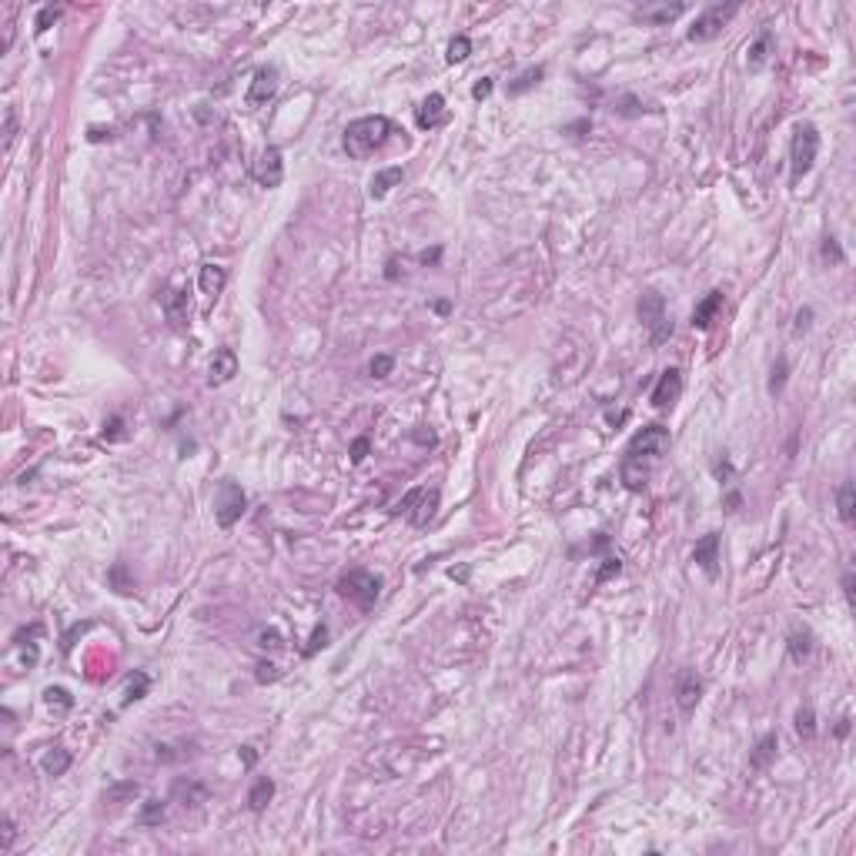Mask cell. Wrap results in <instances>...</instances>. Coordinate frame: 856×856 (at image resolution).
<instances>
[{
    "label": "cell",
    "instance_id": "obj_42",
    "mask_svg": "<svg viewBox=\"0 0 856 856\" xmlns=\"http://www.w3.org/2000/svg\"><path fill=\"white\" fill-rule=\"evenodd\" d=\"M128 796H138V783H117V786H111V790L104 792L107 803H121V800H128Z\"/></svg>",
    "mask_w": 856,
    "mask_h": 856
},
{
    "label": "cell",
    "instance_id": "obj_32",
    "mask_svg": "<svg viewBox=\"0 0 856 856\" xmlns=\"http://www.w3.org/2000/svg\"><path fill=\"white\" fill-rule=\"evenodd\" d=\"M44 703L51 706V709H57V713H67V709H74V696L64 686H47L44 689Z\"/></svg>",
    "mask_w": 856,
    "mask_h": 856
},
{
    "label": "cell",
    "instance_id": "obj_14",
    "mask_svg": "<svg viewBox=\"0 0 856 856\" xmlns=\"http://www.w3.org/2000/svg\"><path fill=\"white\" fill-rule=\"evenodd\" d=\"M238 375V355L234 348H217L211 358V368H207V382L211 385H228Z\"/></svg>",
    "mask_w": 856,
    "mask_h": 856
},
{
    "label": "cell",
    "instance_id": "obj_12",
    "mask_svg": "<svg viewBox=\"0 0 856 856\" xmlns=\"http://www.w3.org/2000/svg\"><path fill=\"white\" fill-rule=\"evenodd\" d=\"M255 181L261 184V188H278V184L284 181V161H282V151H278V147H268V151L258 157Z\"/></svg>",
    "mask_w": 856,
    "mask_h": 856
},
{
    "label": "cell",
    "instance_id": "obj_27",
    "mask_svg": "<svg viewBox=\"0 0 856 856\" xmlns=\"http://www.w3.org/2000/svg\"><path fill=\"white\" fill-rule=\"evenodd\" d=\"M164 315L167 321L174 325V328H181L184 321H188V294L184 291H171L164 298Z\"/></svg>",
    "mask_w": 856,
    "mask_h": 856
},
{
    "label": "cell",
    "instance_id": "obj_13",
    "mask_svg": "<svg viewBox=\"0 0 856 856\" xmlns=\"http://www.w3.org/2000/svg\"><path fill=\"white\" fill-rule=\"evenodd\" d=\"M692 562L699 565L709 579H716L719 575V532H706L699 542H696V549H692Z\"/></svg>",
    "mask_w": 856,
    "mask_h": 856
},
{
    "label": "cell",
    "instance_id": "obj_41",
    "mask_svg": "<svg viewBox=\"0 0 856 856\" xmlns=\"http://www.w3.org/2000/svg\"><path fill=\"white\" fill-rule=\"evenodd\" d=\"M622 572V562H619V555H609V559H602L599 572H596V582H609V579H615V575Z\"/></svg>",
    "mask_w": 856,
    "mask_h": 856
},
{
    "label": "cell",
    "instance_id": "obj_5",
    "mask_svg": "<svg viewBox=\"0 0 856 856\" xmlns=\"http://www.w3.org/2000/svg\"><path fill=\"white\" fill-rule=\"evenodd\" d=\"M639 321L646 325L652 345H663L665 338L673 334V321H669V308H665V298L659 291H642L639 298Z\"/></svg>",
    "mask_w": 856,
    "mask_h": 856
},
{
    "label": "cell",
    "instance_id": "obj_46",
    "mask_svg": "<svg viewBox=\"0 0 856 856\" xmlns=\"http://www.w3.org/2000/svg\"><path fill=\"white\" fill-rule=\"evenodd\" d=\"M368 448H371V442L365 438V435H361V438H355V442H351V462H355V465H361V462L368 459Z\"/></svg>",
    "mask_w": 856,
    "mask_h": 856
},
{
    "label": "cell",
    "instance_id": "obj_33",
    "mask_svg": "<svg viewBox=\"0 0 856 856\" xmlns=\"http://www.w3.org/2000/svg\"><path fill=\"white\" fill-rule=\"evenodd\" d=\"M469 54H472V40L465 37V34H455V37H452V44H448V54H445L448 64H462Z\"/></svg>",
    "mask_w": 856,
    "mask_h": 856
},
{
    "label": "cell",
    "instance_id": "obj_19",
    "mask_svg": "<svg viewBox=\"0 0 856 856\" xmlns=\"http://www.w3.org/2000/svg\"><path fill=\"white\" fill-rule=\"evenodd\" d=\"M786 652H790L792 663H806L809 659V652H813V632L806 626H796L786 636Z\"/></svg>",
    "mask_w": 856,
    "mask_h": 856
},
{
    "label": "cell",
    "instance_id": "obj_37",
    "mask_svg": "<svg viewBox=\"0 0 856 856\" xmlns=\"http://www.w3.org/2000/svg\"><path fill=\"white\" fill-rule=\"evenodd\" d=\"M392 368H395V358H392V355H375L368 361V375H371V378H388V375H392Z\"/></svg>",
    "mask_w": 856,
    "mask_h": 856
},
{
    "label": "cell",
    "instance_id": "obj_40",
    "mask_svg": "<svg viewBox=\"0 0 856 856\" xmlns=\"http://www.w3.org/2000/svg\"><path fill=\"white\" fill-rule=\"evenodd\" d=\"M101 438L104 442H121V438H128V432H124V418H121V415L107 418L104 428H101Z\"/></svg>",
    "mask_w": 856,
    "mask_h": 856
},
{
    "label": "cell",
    "instance_id": "obj_45",
    "mask_svg": "<svg viewBox=\"0 0 856 856\" xmlns=\"http://www.w3.org/2000/svg\"><path fill=\"white\" fill-rule=\"evenodd\" d=\"M325 642H328V626H325V622H318V626H315V632H311V642L305 646V659H311V656H315V652H318Z\"/></svg>",
    "mask_w": 856,
    "mask_h": 856
},
{
    "label": "cell",
    "instance_id": "obj_53",
    "mask_svg": "<svg viewBox=\"0 0 856 856\" xmlns=\"http://www.w3.org/2000/svg\"><path fill=\"white\" fill-rule=\"evenodd\" d=\"M438 258H442V248H432V251H422V258H418V261H422V265H435Z\"/></svg>",
    "mask_w": 856,
    "mask_h": 856
},
{
    "label": "cell",
    "instance_id": "obj_10",
    "mask_svg": "<svg viewBox=\"0 0 856 856\" xmlns=\"http://www.w3.org/2000/svg\"><path fill=\"white\" fill-rule=\"evenodd\" d=\"M679 395H682V371L679 368H665L663 375H659V382H656V388H652V409H673L679 402Z\"/></svg>",
    "mask_w": 856,
    "mask_h": 856
},
{
    "label": "cell",
    "instance_id": "obj_11",
    "mask_svg": "<svg viewBox=\"0 0 856 856\" xmlns=\"http://www.w3.org/2000/svg\"><path fill=\"white\" fill-rule=\"evenodd\" d=\"M278 94V67H258L251 77V88H248V104L261 107Z\"/></svg>",
    "mask_w": 856,
    "mask_h": 856
},
{
    "label": "cell",
    "instance_id": "obj_52",
    "mask_svg": "<svg viewBox=\"0 0 856 856\" xmlns=\"http://www.w3.org/2000/svg\"><path fill=\"white\" fill-rule=\"evenodd\" d=\"M843 596H846V605L853 609V605H856V596H853V572H843Z\"/></svg>",
    "mask_w": 856,
    "mask_h": 856
},
{
    "label": "cell",
    "instance_id": "obj_17",
    "mask_svg": "<svg viewBox=\"0 0 856 856\" xmlns=\"http://www.w3.org/2000/svg\"><path fill=\"white\" fill-rule=\"evenodd\" d=\"M445 121V97L442 94H428L422 101V107H418V128L422 131H432L438 128Z\"/></svg>",
    "mask_w": 856,
    "mask_h": 856
},
{
    "label": "cell",
    "instance_id": "obj_36",
    "mask_svg": "<svg viewBox=\"0 0 856 856\" xmlns=\"http://www.w3.org/2000/svg\"><path fill=\"white\" fill-rule=\"evenodd\" d=\"M164 823V800H147L141 809V826H157Z\"/></svg>",
    "mask_w": 856,
    "mask_h": 856
},
{
    "label": "cell",
    "instance_id": "obj_49",
    "mask_svg": "<svg viewBox=\"0 0 856 856\" xmlns=\"http://www.w3.org/2000/svg\"><path fill=\"white\" fill-rule=\"evenodd\" d=\"M13 836H17V826H13V819L7 816V819H4V843H0V850H4V853H11Z\"/></svg>",
    "mask_w": 856,
    "mask_h": 856
},
{
    "label": "cell",
    "instance_id": "obj_6",
    "mask_svg": "<svg viewBox=\"0 0 856 856\" xmlns=\"http://www.w3.org/2000/svg\"><path fill=\"white\" fill-rule=\"evenodd\" d=\"M244 509H248V495H244V488L234 482V478H221L217 482V492H215V519L221 529H231V525L238 522L244 515Z\"/></svg>",
    "mask_w": 856,
    "mask_h": 856
},
{
    "label": "cell",
    "instance_id": "obj_25",
    "mask_svg": "<svg viewBox=\"0 0 856 856\" xmlns=\"http://www.w3.org/2000/svg\"><path fill=\"white\" fill-rule=\"evenodd\" d=\"M40 769H44L47 776H64L67 769H71V753H67L64 746H51V749L44 753V759H40Z\"/></svg>",
    "mask_w": 856,
    "mask_h": 856
},
{
    "label": "cell",
    "instance_id": "obj_9",
    "mask_svg": "<svg viewBox=\"0 0 856 856\" xmlns=\"http://www.w3.org/2000/svg\"><path fill=\"white\" fill-rule=\"evenodd\" d=\"M673 696H676V706L679 713L689 716L696 706H699V699H703V676L696 673V669H682L676 679V689H673Z\"/></svg>",
    "mask_w": 856,
    "mask_h": 856
},
{
    "label": "cell",
    "instance_id": "obj_4",
    "mask_svg": "<svg viewBox=\"0 0 856 856\" xmlns=\"http://www.w3.org/2000/svg\"><path fill=\"white\" fill-rule=\"evenodd\" d=\"M816 154H819L816 124H796V131H792V144H790V181L792 184H800V181L813 171Z\"/></svg>",
    "mask_w": 856,
    "mask_h": 856
},
{
    "label": "cell",
    "instance_id": "obj_54",
    "mask_svg": "<svg viewBox=\"0 0 856 856\" xmlns=\"http://www.w3.org/2000/svg\"><path fill=\"white\" fill-rule=\"evenodd\" d=\"M726 505H729V512H740V509H742V495H740V492H729V495H726Z\"/></svg>",
    "mask_w": 856,
    "mask_h": 856
},
{
    "label": "cell",
    "instance_id": "obj_28",
    "mask_svg": "<svg viewBox=\"0 0 856 856\" xmlns=\"http://www.w3.org/2000/svg\"><path fill=\"white\" fill-rule=\"evenodd\" d=\"M542 77H545V67L536 64V67H525L522 74L515 77L509 84V97H519V94H525V90H532L536 84H542Z\"/></svg>",
    "mask_w": 856,
    "mask_h": 856
},
{
    "label": "cell",
    "instance_id": "obj_55",
    "mask_svg": "<svg viewBox=\"0 0 856 856\" xmlns=\"http://www.w3.org/2000/svg\"><path fill=\"white\" fill-rule=\"evenodd\" d=\"M385 278H388V282H395V278H398V261H395V258H388V265H385Z\"/></svg>",
    "mask_w": 856,
    "mask_h": 856
},
{
    "label": "cell",
    "instance_id": "obj_7",
    "mask_svg": "<svg viewBox=\"0 0 856 856\" xmlns=\"http://www.w3.org/2000/svg\"><path fill=\"white\" fill-rule=\"evenodd\" d=\"M740 13V4H713V7H706L699 17H696V24L686 30V37L692 40V44H706V40H713L723 34V27L733 20Z\"/></svg>",
    "mask_w": 856,
    "mask_h": 856
},
{
    "label": "cell",
    "instance_id": "obj_16",
    "mask_svg": "<svg viewBox=\"0 0 856 856\" xmlns=\"http://www.w3.org/2000/svg\"><path fill=\"white\" fill-rule=\"evenodd\" d=\"M769 54H773V30L769 27H763L759 30V37L749 44V51H746V67L749 71H763L769 61Z\"/></svg>",
    "mask_w": 856,
    "mask_h": 856
},
{
    "label": "cell",
    "instance_id": "obj_38",
    "mask_svg": "<svg viewBox=\"0 0 856 856\" xmlns=\"http://www.w3.org/2000/svg\"><path fill=\"white\" fill-rule=\"evenodd\" d=\"M255 679L261 682V686H268V682H278V679H282V669L271 663V659H261V663L255 665Z\"/></svg>",
    "mask_w": 856,
    "mask_h": 856
},
{
    "label": "cell",
    "instance_id": "obj_2",
    "mask_svg": "<svg viewBox=\"0 0 856 856\" xmlns=\"http://www.w3.org/2000/svg\"><path fill=\"white\" fill-rule=\"evenodd\" d=\"M388 134H392V121H388L385 114L358 117V121H351V124L345 128V138H342V144H345L348 157L365 161L368 154H375L385 141H388Z\"/></svg>",
    "mask_w": 856,
    "mask_h": 856
},
{
    "label": "cell",
    "instance_id": "obj_22",
    "mask_svg": "<svg viewBox=\"0 0 856 856\" xmlns=\"http://www.w3.org/2000/svg\"><path fill=\"white\" fill-rule=\"evenodd\" d=\"M682 13H686V4H659V7H642L639 20H646V24H673Z\"/></svg>",
    "mask_w": 856,
    "mask_h": 856
},
{
    "label": "cell",
    "instance_id": "obj_18",
    "mask_svg": "<svg viewBox=\"0 0 856 856\" xmlns=\"http://www.w3.org/2000/svg\"><path fill=\"white\" fill-rule=\"evenodd\" d=\"M224 284H228V271L221 268V265H201V275H198V288H201V294L217 298V294L224 291Z\"/></svg>",
    "mask_w": 856,
    "mask_h": 856
},
{
    "label": "cell",
    "instance_id": "obj_57",
    "mask_svg": "<svg viewBox=\"0 0 856 856\" xmlns=\"http://www.w3.org/2000/svg\"><path fill=\"white\" fill-rule=\"evenodd\" d=\"M836 736H840V740H846V736H850V716H843V719H840V726H836Z\"/></svg>",
    "mask_w": 856,
    "mask_h": 856
},
{
    "label": "cell",
    "instance_id": "obj_51",
    "mask_svg": "<svg viewBox=\"0 0 856 856\" xmlns=\"http://www.w3.org/2000/svg\"><path fill=\"white\" fill-rule=\"evenodd\" d=\"M238 756H241L244 769H251L258 763V749H255V746H241V749H238Z\"/></svg>",
    "mask_w": 856,
    "mask_h": 856
},
{
    "label": "cell",
    "instance_id": "obj_31",
    "mask_svg": "<svg viewBox=\"0 0 856 856\" xmlns=\"http://www.w3.org/2000/svg\"><path fill=\"white\" fill-rule=\"evenodd\" d=\"M147 689H151V679H147V673H131V676H128V692H124V706L144 699V696H147Z\"/></svg>",
    "mask_w": 856,
    "mask_h": 856
},
{
    "label": "cell",
    "instance_id": "obj_26",
    "mask_svg": "<svg viewBox=\"0 0 856 856\" xmlns=\"http://www.w3.org/2000/svg\"><path fill=\"white\" fill-rule=\"evenodd\" d=\"M836 509H840V519L846 525L856 522V486L853 482H843V486L836 488Z\"/></svg>",
    "mask_w": 856,
    "mask_h": 856
},
{
    "label": "cell",
    "instance_id": "obj_44",
    "mask_svg": "<svg viewBox=\"0 0 856 856\" xmlns=\"http://www.w3.org/2000/svg\"><path fill=\"white\" fill-rule=\"evenodd\" d=\"M258 646L275 652V649H284V639H282V632H275V629H261L258 632Z\"/></svg>",
    "mask_w": 856,
    "mask_h": 856
},
{
    "label": "cell",
    "instance_id": "obj_47",
    "mask_svg": "<svg viewBox=\"0 0 856 856\" xmlns=\"http://www.w3.org/2000/svg\"><path fill=\"white\" fill-rule=\"evenodd\" d=\"M13 131H17V114H13V107H7V114H4V144L7 147L13 141Z\"/></svg>",
    "mask_w": 856,
    "mask_h": 856
},
{
    "label": "cell",
    "instance_id": "obj_15",
    "mask_svg": "<svg viewBox=\"0 0 856 856\" xmlns=\"http://www.w3.org/2000/svg\"><path fill=\"white\" fill-rule=\"evenodd\" d=\"M719 311H723V291H709L703 301H696V308H692V328L706 332Z\"/></svg>",
    "mask_w": 856,
    "mask_h": 856
},
{
    "label": "cell",
    "instance_id": "obj_34",
    "mask_svg": "<svg viewBox=\"0 0 856 856\" xmlns=\"http://www.w3.org/2000/svg\"><path fill=\"white\" fill-rule=\"evenodd\" d=\"M819 258H823L826 265H843V261H846L843 248H840V241H836L833 234H826V238H823V244H819Z\"/></svg>",
    "mask_w": 856,
    "mask_h": 856
},
{
    "label": "cell",
    "instance_id": "obj_39",
    "mask_svg": "<svg viewBox=\"0 0 856 856\" xmlns=\"http://www.w3.org/2000/svg\"><path fill=\"white\" fill-rule=\"evenodd\" d=\"M61 13H64V7H54V4L40 7L37 20H34V30H37V34H44V30H47L51 24H57V17H61Z\"/></svg>",
    "mask_w": 856,
    "mask_h": 856
},
{
    "label": "cell",
    "instance_id": "obj_43",
    "mask_svg": "<svg viewBox=\"0 0 856 856\" xmlns=\"http://www.w3.org/2000/svg\"><path fill=\"white\" fill-rule=\"evenodd\" d=\"M107 579L114 582L117 592H131V589H134V582L128 579V565H124V562H114V569H111V575H107Z\"/></svg>",
    "mask_w": 856,
    "mask_h": 856
},
{
    "label": "cell",
    "instance_id": "obj_59",
    "mask_svg": "<svg viewBox=\"0 0 856 856\" xmlns=\"http://www.w3.org/2000/svg\"><path fill=\"white\" fill-rule=\"evenodd\" d=\"M435 311H438V315H448V311H452V305H448V301H435Z\"/></svg>",
    "mask_w": 856,
    "mask_h": 856
},
{
    "label": "cell",
    "instance_id": "obj_8",
    "mask_svg": "<svg viewBox=\"0 0 856 856\" xmlns=\"http://www.w3.org/2000/svg\"><path fill=\"white\" fill-rule=\"evenodd\" d=\"M438 502H442V492H438V488H411L409 495L395 505V512H405L415 529H425V525L435 519Z\"/></svg>",
    "mask_w": 856,
    "mask_h": 856
},
{
    "label": "cell",
    "instance_id": "obj_48",
    "mask_svg": "<svg viewBox=\"0 0 856 856\" xmlns=\"http://www.w3.org/2000/svg\"><path fill=\"white\" fill-rule=\"evenodd\" d=\"M492 88H495V80H492V77H482V80L472 88V97L475 101H486L488 94H492Z\"/></svg>",
    "mask_w": 856,
    "mask_h": 856
},
{
    "label": "cell",
    "instance_id": "obj_23",
    "mask_svg": "<svg viewBox=\"0 0 856 856\" xmlns=\"http://www.w3.org/2000/svg\"><path fill=\"white\" fill-rule=\"evenodd\" d=\"M171 796L181 800V806H201L207 800V790L194 780H178L174 786H171Z\"/></svg>",
    "mask_w": 856,
    "mask_h": 856
},
{
    "label": "cell",
    "instance_id": "obj_56",
    "mask_svg": "<svg viewBox=\"0 0 856 856\" xmlns=\"http://www.w3.org/2000/svg\"><path fill=\"white\" fill-rule=\"evenodd\" d=\"M716 475H719V478H729V475H733V465H729L726 459L716 462Z\"/></svg>",
    "mask_w": 856,
    "mask_h": 856
},
{
    "label": "cell",
    "instance_id": "obj_50",
    "mask_svg": "<svg viewBox=\"0 0 856 856\" xmlns=\"http://www.w3.org/2000/svg\"><path fill=\"white\" fill-rule=\"evenodd\" d=\"M809 325H813V308H800L796 311V334H803Z\"/></svg>",
    "mask_w": 856,
    "mask_h": 856
},
{
    "label": "cell",
    "instance_id": "obj_35",
    "mask_svg": "<svg viewBox=\"0 0 856 856\" xmlns=\"http://www.w3.org/2000/svg\"><path fill=\"white\" fill-rule=\"evenodd\" d=\"M642 111H646V104H642L636 94H622V97L615 101V114L619 117H639Z\"/></svg>",
    "mask_w": 856,
    "mask_h": 856
},
{
    "label": "cell",
    "instance_id": "obj_24",
    "mask_svg": "<svg viewBox=\"0 0 856 856\" xmlns=\"http://www.w3.org/2000/svg\"><path fill=\"white\" fill-rule=\"evenodd\" d=\"M275 780H268V776H261V780H255V786H251V792H248V809L251 813H265V806L275 800Z\"/></svg>",
    "mask_w": 856,
    "mask_h": 856
},
{
    "label": "cell",
    "instance_id": "obj_1",
    "mask_svg": "<svg viewBox=\"0 0 856 856\" xmlns=\"http://www.w3.org/2000/svg\"><path fill=\"white\" fill-rule=\"evenodd\" d=\"M673 445V435L665 425H646L642 432H636L629 438L626 452H622V465H619V478L629 492H642L649 486L652 465L663 459Z\"/></svg>",
    "mask_w": 856,
    "mask_h": 856
},
{
    "label": "cell",
    "instance_id": "obj_20",
    "mask_svg": "<svg viewBox=\"0 0 856 856\" xmlns=\"http://www.w3.org/2000/svg\"><path fill=\"white\" fill-rule=\"evenodd\" d=\"M402 178H405V171H402V167H385V171H375V178L368 181V194L375 198V201H382V198L392 191L395 184H402Z\"/></svg>",
    "mask_w": 856,
    "mask_h": 856
},
{
    "label": "cell",
    "instance_id": "obj_3",
    "mask_svg": "<svg viewBox=\"0 0 856 856\" xmlns=\"http://www.w3.org/2000/svg\"><path fill=\"white\" fill-rule=\"evenodd\" d=\"M338 596L348 602H355L361 613H371L375 602L382 596V575L368 572V569H348L342 579H338Z\"/></svg>",
    "mask_w": 856,
    "mask_h": 856
},
{
    "label": "cell",
    "instance_id": "obj_29",
    "mask_svg": "<svg viewBox=\"0 0 856 856\" xmlns=\"http://www.w3.org/2000/svg\"><path fill=\"white\" fill-rule=\"evenodd\" d=\"M796 733H800V740H816V713H813V706H800L796 709Z\"/></svg>",
    "mask_w": 856,
    "mask_h": 856
},
{
    "label": "cell",
    "instance_id": "obj_21",
    "mask_svg": "<svg viewBox=\"0 0 856 856\" xmlns=\"http://www.w3.org/2000/svg\"><path fill=\"white\" fill-rule=\"evenodd\" d=\"M776 746H780L776 733H766V736H763V740L753 746V753H749V766H753V769H769V763L776 759Z\"/></svg>",
    "mask_w": 856,
    "mask_h": 856
},
{
    "label": "cell",
    "instance_id": "obj_30",
    "mask_svg": "<svg viewBox=\"0 0 856 856\" xmlns=\"http://www.w3.org/2000/svg\"><path fill=\"white\" fill-rule=\"evenodd\" d=\"M790 382V361L786 355H780L773 361V371H769V395H783V388Z\"/></svg>",
    "mask_w": 856,
    "mask_h": 856
},
{
    "label": "cell",
    "instance_id": "obj_58",
    "mask_svg": "<svg viewBox=\"0 0 856 856\" xmlns=\"http://www.w3.org/2000/svg\"><path fill=\"white\" fill-rule=\"evenodd\" d=\"M605 545H609V536H602V532H599V538L592 542V552H602V549H605Z\"/></svg>",
    "mask_w": 856,
    "mask_h": 856
}]
</instances>
